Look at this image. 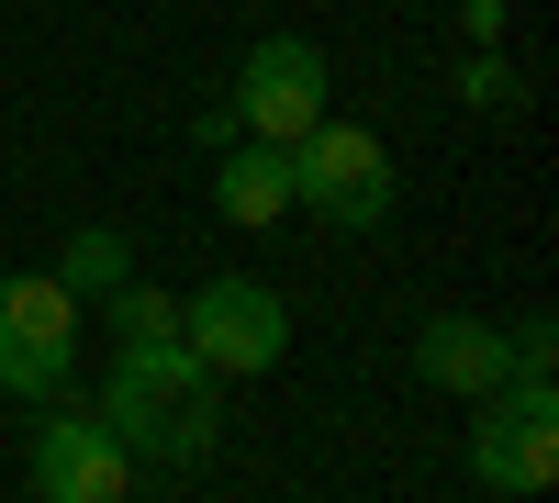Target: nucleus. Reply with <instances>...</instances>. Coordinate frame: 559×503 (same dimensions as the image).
Here are the masks:
<instances>
[{
	"label": "nucleus",
	"mask_w": 559,
	"mask_h": 503,
	"mask_svg": "<svg viewBox=\"0 0 559 503\" xmlns=\"http://www.w3.org/2000/svg\"><path fill=\"white\" fill-rule=\"evenodd\" d=\"M471 481L481 492H548L559 481V381H503L471 426Z\"/></svg>",
	"instance_id": "5"
},
{
	"label": "nucleus",
	"mask_w": 559,
	"mask_h": 503,
	"mask_svg": "<svg viewBox=\"0 0 559 503\" xmlns=\"http://www.w3.org/2000/svg\"><path fill=\"white\" fill-rule=\"evenodd\" d=\"M503 12H515V0H459V23H471L481 45H503Z\"/></svg>",
	"instance_id": "13"
},
{
	"label": "nucleus",
	"mask_w": 559,
	"mask_h": 503,
	"mask_svg": "<svg viewBox=\"0 0 559 503\" xmlns=\"http://www.w3.org/2000/svg\"><path fill=\"white\" fill-rule=\"evenodd\" d=\"M313 123H324V57L302 34L247 45V68H236V134H247V146H302Z\"/></svg>",
	"instance_id": "6"
},
{
	"label": "nucleus",
	"mask_w": 559,
	"mask_h": 503,
	"mask_svg": "<svg viewBox=\"0 0 559 503\" xmlns=\"http://www.w3.org/2000/svg\"><path fill=\"white\" fill-rule=\"evenodd\" d=\"M179 347H191L213 381H258V370H280V347H292V302L269 280H202L179 302Z\"/></svg>",
	"instance_id": "2"
},
{
	"label": "nucleus",
	"mask_w": 559,
	"mask_h": 503,
	"mask_svg": "<svg viewBox=\"0 0 559 503\" xmlns=\"http://www.w3.org/2000/svg\"><path fill=\"white\" fill-rule=\"evenodd\" d=\"M459 101H471V112H515V68H503V45H481V57L459 68Z\"/></svg>",
	"instance_id": "12"
},
{
	"label": "nucleus",
	"mask_w": 559,
	"mask_h": 503,
	"mask_svg": "<svg viewBox=\"0 0 559 503\" xmlns=\"http://www.w3.org/2000/svg\"><path fill=\"white\" fill-rule=\"evenodd\" d=\"M414 381L492 403L503 381H515V358H503V336L481 325V313H437V325H414Z\"/></svg>",
	"instance_id": "8"
},
{
	"label": "nucleus",
	"mask_w": 559,
	"mask_h": 503,
	"mask_svg": "<svg viewBox=\"0 0 559 503\" xmlns=\"http://www.w3.org/2000/svg\"><path fill=\"white\" fill-rule=\"evenodd\" d=\"M23 481L45 503H123L134 492V459H123V436L102 415H45L34 447H23Z\"/></svg>",
	"instance_id": "7"
},
{
	"label": "nucleus",
	"mask_w": 559,
	"mask_h": 503,
	"mask_svg": "<svg viewBox=\"0 0 559 503\" xmlns=\"http://www.w3.org/2000/svg\"><path fill=\"white\" fill-rule=\"evenodd\" d=\"M112 336H123V347H179V302L146 291V280H123V291H112Z\"/></svg>",
	"instance_id": "11"
},
{
	"label": "nucleus",
	"mask_w": 559,
	"mask_h": 503,
	"mask_svg": "<svg viewBox=\"0 0 559 503\" xmlns=\"http://www.w3.org/2000/svg\"><path fill=\"white\" fill-rule=\"evenodd\" d=\"M123 280H134V247L112 236V224H79L68 258H57V291H68V302H112Z\"/></svg>",
	"instance_id": "10"
},
{
	"label": "nucleus",
	"mask_w": 559,
	"mask_h": 503,
	"mask_svg": "<svg viewBox=\"0 0 559 503\" xmlns=\"http://www.w3.org/2000/svg\"><path fill=\"white\" fill-rule=\"evenodd\" d=\"M68 370H79V302L57 291V268H23V280H0V392L57 403Z\"/></svg>",
	"instance_id": "4"
},
{
	"label": "nucleus",
	"mask_w": 559,
	"mask_h": 503,
	"mask_svg": "<svg viewBox=\"0 0 559 503\" xmlns=\"http://www.w3.org/2000/svg\"><path fill=\"white\" fill-rule=\"evenodd\" d=\"M102 426L123 436V459H168L191 470L213 447V370L191 347H123L102 381Z\"/></svg>",
	"instance_id": "1"
},
{
	"label": "nucleus",
	"mask_w": 559,
	"mask_h": 503,
	"mask_svg": "<svg viewBox=\"0 0 559 503\" xmlns=\"http://www.w3.org/2000/svg\"><path fill=\"white\" fill-rule=\"evenodd\" d=\"M213 202H224V224H247V236L280 224V213H292V146H247V134H236L224 168H213Z\"/></svg>",
	"instance_id": "9"
},
{
	"label": "nucleus",
	"mask_w": 559,
	"mask_h": 503,
	"mask_svg": "<svg viewBox=\"0 0 559 503\" xmlns=\"http://www.w3.org/2000/svg\"><path fill=\"white\" fill-rule=\"evenodd\" d=\"M324 213V224H347V236H369V224L392 213V146L369 123H313L302 146H292V213Z\"/></svg>",
	"instance_id": "3"
}]
</instances>
